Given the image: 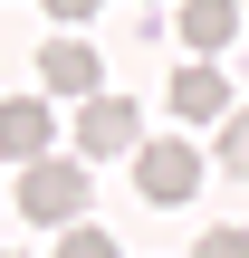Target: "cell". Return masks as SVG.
Returning <instances> with one entry per match:
<instances>
[{"mask_svg":"<svg viewBox=\"0 0 249 258\" xmlns=\"http://www.w3.org/2000/svg\"><path fill=\"white\" fill-rule=\"evenodd\" d=\"M19 211L38 220V230H77L86 220V163H19Z\"/></svg>","mask_w":249,"mask_h":258,"instance_id":"1","label":"cell"},{"mask_svg":"<svg viewBox=\"0 0 249 258\" xmlns=\"http://www.w3.org/2000/svg\"><path fill=\"white\" fill-rule=\"evenodd\" d=\"M134 191H144L154 211L192 201V191H202V153H192V144H173V134H163V144H144V153H134Z\"/></svg>","mask_w":249,"mask_h":258,"instance_id":"2","label":"cell"},{"mask_svg":"<svg viewBox=\"0 0 249 258\" xmlns=\"http://www.w3.org/2000/svg\"><path fill=\"white\" fill-rule=\"evenodd\" d=\"M77 153H86V163H106V153H144L134 96H86V105H77Z\"/></svg>","mask_w":249,"mask_h":258,"instance_id":"3","label":"cell"},{"mask_svg":"<svg viewBox=\"0 0 249 258\" xmlns=\"http://www.w3.org/2000/svg\"><path fill=\"white\" fill-rule=\"evenodd\" d=\"M38 77H48V96H77V105L106 96V67H96L86 38H48V48H38Z\"/></svg>","mask_w":249,"mask_h":258,"instance_id":"4","label":"cell"},{"mask_svg":"<svg viewBox=\"0 0 249 258\" xmlns=\"http://www.w3.org/2000/svg\"><path fill=\"white\" fill-rule=\"evenodd\" d=\"M230 29H240V0H182V10H173V38H182L192 57H221Z\"/></svg>","mask_w":249,"mask_h":258,"instance_id":"5","label":"cell"},{"mask_svg":"<svg viewBox=\"0 0 249 258\" xmlns=\"http://www.w3.org/2000/svg\"><path fill=\"white\" fill-rule=\"evenodd\" d=\"M173 115H192V124H211V115H230V77H221L211 57H192V67H173Z\"/></svg>","mask_w":249,"mask_h":258,"instance_id":"6","label":"cell"},{"mask_svg":"<svg viewBox=\"0 0 249 258\" xmlns=\"http://www.w3.org/2000/svg\"><path fill=\"white\" fill-rule=\"evenodd\" d=\"M0 153L10 163H48V96H10L0 105Z\"/></svg>","mask_w":249,"mask_h":258,"instance_id":"7","label":"cell"},{"mask_svg":"<svg viewBox=\"0 0 249 258\" xmlns=\"http://www.w3.org/2000/svg\"><path fill=\"white\" fill-rule=\"evenodd\" d=\"M221 172L249 182V115H221Z\"/></svg>","mask_w":249,"mask_h":258,"instance_id":"8","label":"cell"},{"mask_svg":"<svg viewBox=\"0 0 249 258\" xmlns=\"http://www.w3.org/2000/svg\"><path fill=\"white\" fill-rule=\"evenodd\" d=\"M58 258H115V239H106V230H86V220H77V230H67V239H58Z\"/></svg>","mask_w":249,"mask_h":258,"instance_id":"9","label":"cell"},{"mask_svg":"<svg viewBox=\"0 0 249 258\" xmlns=\"http://www.w3.org/2000/svg\"><path fill=\"white\" fill-rule=\"evenodd\" d=\"M192 258H249V230H202V249Z\"/></svg>","mask_w":249,"mask_h":258,"instance_id":"10","label":"cell"},{"mask_svg":"<svg viewBox=\"0 0 249 258\" xmlns=\"http://www.w3.org/2000/svg\"><path fill=\"white\" fill-rule=\"evenodd\" d=\"M48 10H58V19H96L106 0H48Z\"/></svg>","mask_w":249,"mask_h":258,"instance_id":"11","label":"cell"}]
</instances>
